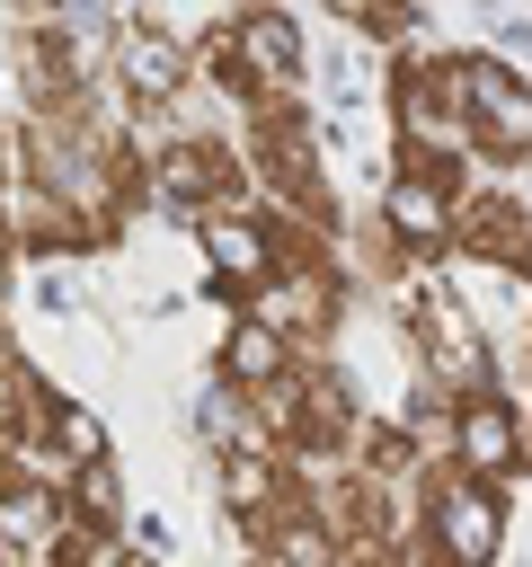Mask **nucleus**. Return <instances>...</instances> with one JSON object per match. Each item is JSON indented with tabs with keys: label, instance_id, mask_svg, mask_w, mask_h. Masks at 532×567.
I'll use <instances>...</instances> for the list:
<instances>
[{
	"label": "nucleus",
	"instance_id": "13",
	"mask_svg": "<svg viewBox=\"0 0 532 567\" xmlns=\"http://www.w3.org/2000/svg\"><path fill=\"white\" fill-rule=\"evenodd\" d=\"M62 514H71V532H89V540H115V532H124V470H115V452L71 461V478H62Z\"/></svg>",
	"mask_w": 532,
	"mask_h": 567
},
{
	"label": "nucleus",
	"instance_id": "11",
	"mask_svg": "<svg viewBox=\"0 0 532 567\" xmlns=\"http://www.w3.org/2000/svg\"><path fill=\"white\" fill-rule=\"evenodd\" d=\"M231 35H239V62L257 71L266 97H293V89H301L310 35H301V18H293L284 0H239V9H231Z\"/></svg>",
	"mask_w": 532,
	"mask_h": 567
},
{
	"label": "nucleus",
	"instance_id": "10",
	"mask_svg": "<svg viewBox=\"0 0 532 567\" xmlns=\"http://www.w3.org/2000/svg\"><path fill=\"white\" fill-rule=\"evenodd\" d=\"M452 257H461V266H488V275H523V266H532V204H523L514 186H479V195H461Z\"/></svg>",
	"mask_w": 532,
	"mask_h": 567
},
{
	"label": "nucleus",
	"instance_id": "15",
	"mask_svg": "<svg viewBox=\"0 0 532 567\" xmlns=\"http://www.w3.org/2000/svg\"><path fill=\"white\" fill-rule=\"evenodd\" d=\"M523 363H532V337H523Z\"/></svg>",
	"mask_w": 532,
	"mask_h": 567
},
{
	"label": "nucleus",
	"instance_id": "8",
	"mask_svg": "<svg viewBox=\"0 0 532 567\" xmlns=\"http://www.w3.org/2000/svg\"><path fill=\"white\" fill-rule=\"evenodd\" d=\"M461 177L452 168H417V159H390V177H381V213H390V230L417 248V257H452V221H461Z\"/></svg>",
	"mask_w": 532,
	"mask_h": 567
},
{
	"label": "nucleus",
	"instance_id": "2",
	"mask_svg": "<svg viewBox=\"0 0 532 567\" xmlns=\"http://www.w3.org/2000/svg\"><path fill=\"white\" fill-rule=\"evenodd\" d=\"M266 425H275V452H284V461H301V470H346L372 416H364V399H355L346 363L301 354V372L266 399Z\"/></svg>",
	"mask_w": 532,
	"mask_h": 567
},
{
	"label": "nucleus",
	"instance_id": "16",
	"mask_svg": "<svg viewBox=\"0 0 532 567\" xmlns=\"http://www.w3.org/2000/svg\"><path fill=\"white\" fill-rule=\"evenodd\" d=\"M0 567H9V540H0Z\"/></svg>",
	"mask_w": 532,
	"mask_h": 567
},
{
	"label": "nucleus",
	"instance_id": "5",
	"mask_svg": "<svg viewBox=\"0 0 532 567\" xmlns=\"http://www.w3.org/2000/svg\"><path fill=\"white\" fill-rule=\"evenodd\" d=\"M106 80L124 89V106H133L142 124H160V115L186 106V89H195L204 71H195V44H186V35H168L160 18H124V27L106 35Z\"/></svg>",
	"mask_w": 532,
	"mask_h": 567
},
{
	"label": "nucleus",
	"instance_id": "7",
	"mask_svg": "<svg viewBox=\"0 0 532 567\" xmlns=\"http://www.w3.org/2000/svg\"><path fill=\"white\" fill-rule=\"evenodd\" d=\"M195 248H204V266H213V284H222L231 301H248L257 284L284 275V221H275L266 195H257V204H222V213H204V221H195Z\"/></svg>",
	"mask_w": 532,
	"mask_h": 567
},
{
	"label": "nucleus",
	"instance_id": "4",
	"mask_svg": "<svg viewBox=\"0 0 532 567\" xmlns=\"http://www.w3.org/2000/svg\"><path fill=\"white\" fill-rule=\"evenodd\" d=\"M408 354H417V372H434L443 390H488L497 381V363H488V328H479V310L452 292V284H408Z\"/></svg>",
	"mask_w": 532,
	"mask_h": 567
},
{
	"label": "nucleus",
	"instance_id": "6",
	"mask_svg": "<svg viewBox=\"0 0 532 567\" xmlns=\"http://www.w3.org/2000/svg\"><path fill=\"white\" fill-rule=\"evenodd\" d=\"M461 115H470V151L497 168L532 159V80L505 53H461Z\"/></svg>",
	"mask_w": 532,
	"mask_h": 567
},
{
	"label": "nucleus",
	"instance_id": "9",
	"mask_svg": "<svg viewBox=\"0 0 532 567\" xmlns=\"http://www.w3.org/2000/svg\"><path fill=\"white\" fill-rule=\"evenodd\" d=\"M443 452H452L461 470H479V478H514V470H532V425H523V408L488 381V390H470V399L452 408Z\"/></svg>",
	"mask_w": 532,
	"mask_h": 567
},
{
	"label": "nucleus",
	"instance_id": "1",
	"mask_svg": "<svg viewBox=\"0 0 532 567\" xmlns=\"http://www.w3.org/2000/svg\"><path fill=\"white\" fill-rule=\"evenodd\" d=\"M381 124L399 142V159L417 168H452L470 159V115H461V53H399L381 80Z\"/></svg>",
	"mask_w": 532,
	"mask_h": 567
},
{
	"label": "nucleus",
	"instance_id": "3",
	"mask_svg": "<svg viewBox=\"0 0 532 567\" xmlns=\"http://www.w3.org/2000/svg\"><path fill=\"white\" fill-rule=\"evenodd\" d=\"M417 532L434 540L443 567H497V558H505V532H514L505 478H479V470H461L452 452H434L426 478H417Z\"/></svg>",
	"mask_w": 532,
	"mask_h": 567
},
{
	"label": "nucleus",
	"instance_id": "14",
	"mask_svg": "<svg viewBox=\"0 0 532 567\" xmlns=\"http://www.w3.org/2000/svg\"><path fill=\"white\" fill-rule=\"evenodd\" d=\"M337 27H355V35H381V44H399L408 27H417V0H319Z\"/></svg>",
	"mask_w": 532,
	"mask_h": 567
},
{
	"label": "nucleus",
	"instance_id": "12",
	"mask_svg": "<svg viewBox=\"0 0 532 567\" xmlns=\"http://www.w3.org/2000/svg\"><path fill=\"white\" fill-rule=\"evenodd\" d=\"M213 372H222L231 390H248V399H275V390L301 372V346H293L284 328H266L257 310H239V319L222 328V346H213Z\"/></svg>",
	"mask_w": 532,
	"mask_h": 567
}]
</instances>
